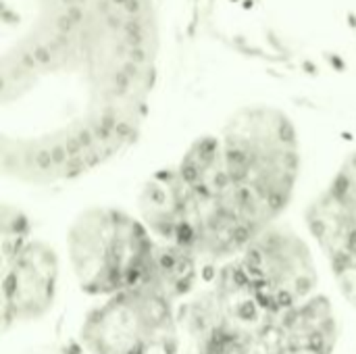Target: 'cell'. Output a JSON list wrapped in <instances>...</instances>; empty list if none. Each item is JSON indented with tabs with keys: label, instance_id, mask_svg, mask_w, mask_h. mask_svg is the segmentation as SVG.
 Listing matches in <instances>:
<instances>
[{
	"label": "cell",
	"instance_id": "7",
	"mask_svg": "<svg viewBox=\"0 0 356 354\" xmlns=\"http://www.w3.org/2000/svg\"><path fill=\"white\" fill-rule=\"evenodd\" d=\"M305 223L332 273L356 267V152L311 200Z\"/></svg>",
	"mask_w": 356,
	"mask_h": 354
},
{
	"label": "cell",
	"instance_id": "1",
	"mask_svg": "<svg viewBox=\"0 0 356 354\" xmlns=\"http://www.w3.org/2000/svg\"><path fill=\"white\" fill-rule=\"evenodd\" d=\"M152 0L38 10L0 61V167L25 186L75 182L140 136L159 75Z\"/></svg>",
	"mask_w": 356,
	"mask_h": 354
},
{
	"label": "cell",
	"instance_id": "3",
	"mask_svg": "<svg viewBox=\"0 0 356 354\" xmlns=\"http://www.w3.org/2000/svg\"><path fill=\"white\" fill-rule=\"evenodd\" d=\"M65 246L79 290L102 300L148 280L159 240L140 215L117 207H90L71 221Z\"/></svg>",
	"mask_w": 356,
	"mask_h": 354
},
{
	"label": "cell",
	"instance_id": "5",
	"mask_svg": "<svg viewBox=\"0 0 356 354\" xmlns=\"http://www.w3.org/2000/svg\"><path fill=\"white\" fill-rule=\"evenodd\" d=\"M177 330L175 303L140 286L90 309L79 340L88 354H159L173 346Z\"/></svg>",
	"mask_w": 356,
	"mask_h": 354
},
{
	"label": "cell",
	"instance_id": "10",
	"mask_svg": "<svg viewBox=\"0 0 356 354\" xmlns=\"http://www.w3.org/2000/svg\"><path fill=\"white\" fill-rule=\"evenodd\" d=\"M334 277L338 282V290L342 292V296L356 309V267L338 271L334 273Z\"/></svg>",
	"mask_w": 356,
	"mask_h": 354
},
{
	"label": "cell",
	"instance_id": "6",
	"mask_svg": "<svg viewBox=\"0 0 356 354\" xmlns=\"http://www.w3.org/2000/svg\"><path fill=\"white\" fill-rule=\"evenodd\" d=\"M60 261L52 246L29 238L2 252V323L4 330L44 319L58 290Z\"/></svg>",
	"mask_w": 356,
	"mask_h": 354
},
{
	"label": "cell",
	"instance_id": "2",
	"mask_svg": "<svg viewBox=\"0 0 356 354\" xmlns=\"http://www.w3.org/2000/svg\"><path fill=\"white\" fill-rule=\"evenodd\" d=\"M300 163L292 119L275 106H244L146 179L138 215L159 242L198 263L234 261L280 223Z\"/></svg>",
	"mask_w": 356,
	"mask_h": 354
},
{
	"label": "cell",
	"instance_id": "4",
	"mask_svg": "<svg viewBox=\"0 0 356 354\" xmlns=\"http://www.w3.org/2000/svg\"><path fill=\"white\" fill-rule=\"evenodd\" d=\"M227 269L271 317L317 294L319 273L313 248L298 232L282 223L254 238Z\"/></svg>",
	"mask_w": 356,
	"mask_h": 354
},
{
	"label": "cell",
	"instance_id": "8",
	"mask_svg": "<svg viewBox=\"0 0 356 354\" xmlns=\"http://www.w3.org/2000/svg\"><path fill=\"white\" fill-rule=\"evenodd\" d=\"M254 354H325L319 353V351H313V348H305V346H296V344H290V342H284L280 340L277 336H273L267 325L265 330L257 336L254 340Z\"/></svg>",
	"mask_w": 356,
	"mask_h": 354
},
{
	"label": "cell",
	"instance_id": "9",
	"mask_svg": "<svg viewBox=\"0 0 356 354\" xmlns=\"http://www.w3.org/2000/svg\"><path fill=\"white\" fill-rule=\"evenodd\" d=\"M119 0H40V10H56V8H94L102 4H111Z\"/></svg>",
	"mask_w": 356,
	"mask_h": 354
}]
</instances>
